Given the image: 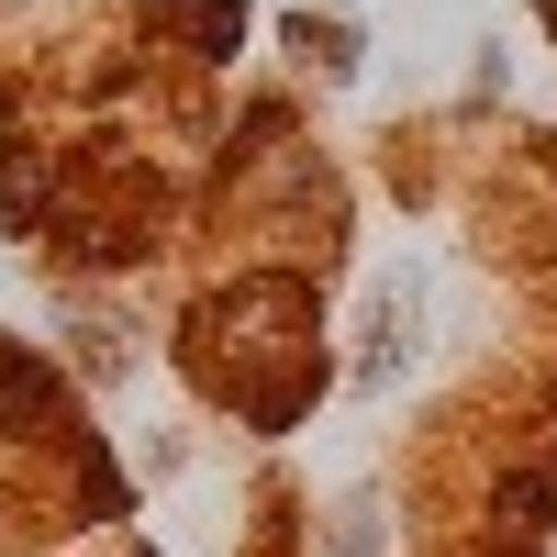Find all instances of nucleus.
Masks as SVG:
<instances>
[{
    "mask_svg": "<svg viewBox=\"0 0 557 557\" xmlns=\"http://www.w3.org/2000/svg\"><path fill=\"white\" fill-rule=\"evenodd\" d=\"M424 357V268H391L380 278V301H368V346H357V391L380 401L401 368Z\"/></svg>",
    "mask_w": 557,
    "mask_h": 557,
    "instance_id": "nucleus-1",
    "label": "nucleus"
}]
</instances>
